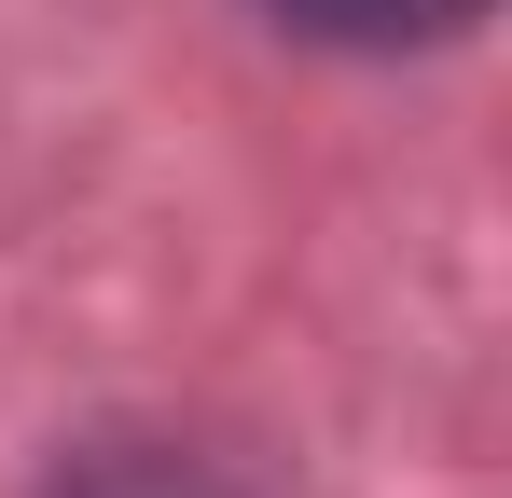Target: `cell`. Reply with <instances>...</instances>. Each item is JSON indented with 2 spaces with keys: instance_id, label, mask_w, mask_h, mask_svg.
I'll return each instance as SVG.
<instances>
[{
  "instance_id": "cell-1",
  "label": "cell",
  "mask_w": 512,
  "mask_h": 498,
  "mask_svg": "<svg viewBox=\"0 0 512 498\" xmlns=\"http://www.w3.org/2000/svg\"><path fill=\"white\" fill-rule=\"evenodd\" d=\"M263 14L305 42H346V56H402V42H457L485 0H263Z\"/></svg>"
},
{
  "instance_id": "cell-2",
  "label": "cell",
  "mask_w": 512,
  "mask_h": 498,
  "mask_svg": "<svg viewBox=\"0 0 512 498\" xmlns=\"http://www.w3.org/2000/svg\"><path fill=\"white\" fill-rule=\"evenodd\" d=\"M84 498H222L208 471H180V457H139V471H97Z\"/></svg>"
}]
</instances>
